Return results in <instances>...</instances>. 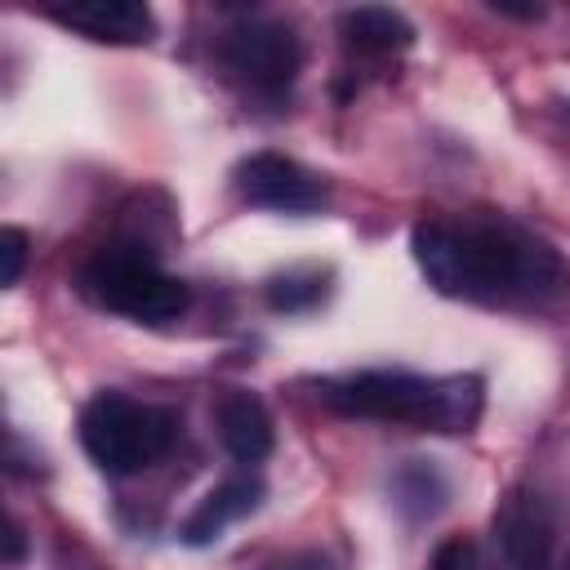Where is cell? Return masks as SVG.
I'll return each instance as SVG.
<instances>
[{"instance_id": "cell-4", "label": "cell", "mask_w": 570, "mask_h": 570, "mask_svg": "<svg viewBox=\"0 0 570 570\" xmlns=\"http://www.w3.org/2000/svg\"><path fill=\"white\" fill-rule=\"evenodd\" d=\"M178 419L165 405L125 396L116 387L98 392L80 410V445L107 476H134L169 454Z\"/></svg>"}, {"instance_id": "cell-3", "label": "cell", "mask_w": 570, "mask_h": 570, "mask_svg": "<svg viewBox=\"0 0 570 570\" xmlns=\"http://www.w3.org/2000/svg\"><path fill=\"white\" fill-rule=\"evenodd\" d=\"M80 294L138 325H165L178 321L191 303V289L183 276L165 272L142 245H107L80 267Z\"/></svg>"}, {"instance_id": "cell-9", "label": "cell", "mask_w": 570, "mask_h": 570, "mask_svg": "<svg viewBox=\"0 0 570 570\" xmlns=\"http://www.w3.org/2000/svg\"><path fill=\"white\" fill-rule=\"evenodd\" d=\"M214 419H218V441H223V450H227L236 463L249 468V463H263V459L272 454V445H276L272 414H267V405H263L254 392H245V387L223 392Z\"/></svg>"}, {"instance_id": "cell-13", "label": "cell", "mask_w": 570, "mask_h": 570, "mask_svg": "<svg viewBox=\"0 0 570 570\" xmlns=\"http://www.w3.org/2000/svg\"><path fill=\"white\" fill-rule=\"evenodd\" d=\"M325 298V276L321 272H285L267 281V307L272 312H307Z\"/></svg>"}, {"instance_id": "cell-17", "label": "cell", "mask_w": 570, "mask_h": 570, "mask_svg": "<svg viewBox=\"0 0 570 570\" xmlns=\"http://www.w3.org/2000/svg\"><path fill=\"white\" fill-rule=\"evenodd\" d=\"M490 9H494V13H503V18H530V22H534V18H543V9H539V4H525V9H517V4H499V0H494Z\"/></svg>"}, {"instance_id": "cell-12", "label": "cell", "mask_w": 570, "mask_h": 570, "mask_svg": "<svg viewBox=\"0 0 570 570\" xmlns=\"http://www.w3.org/2000/svg\"><path fill=\"white\" fill-rule=\"evenodd\" d=\"M387 494H392V508L410 525H419V521H432L436 512H445V503H450V476L436 468V459H405L392 472Z\"/></svg>"}, {"instance_id": "cell-2", "label": "cell", "mask_w": 570, "mask_h": 570, "mask_svg": "<svg viewBox=\"0 0 570 570\" xmlns=\"http://www.w3.org/2000/svg\"><path fill=\"white\" fill-rule=\"evenodd\" d=\"M316 396L347 419L405 423L419 432H472L485 410L476 374H414V370H356L321 379Z\"/></svg>"}, {"instance_id": "cell-7", "label": "cell", "mask_w": 570, "mask_h": 570, "mask_svg": "<svg viewBox=\"0 0 570 570\" xmlns=\"http://www.w3.org/2000/svg\"><path fill=\"white\" fill-rule=\"evenodd\" d=\"M232 187L245 205L254 209H276V214H316L330 200V187L303 169L298 160L281 156V151H254L236 165Z\"/></svg>"}, {"instance_id": "cell-8", "label": "cell", "mask_w": 570, "mask_h": 570, "mask_svg": "<svg viewBox=\"0 0 570 570\" xmlns=\"http://www.w3.org/2000/svg\"><path fill=\"white\" fill-rule=\"evenodd\" d=\"M53 22L80 31L85 40L98 45H151L156 36V13L138 0H80V4H53Z\"/></svg>"}, {"instance_id": "cell-11", "label": "cell", "mask_w": 570, "mask_h": 570, "mask_svg": "<svg viewBox=\"0 0 570 570\" xmlns=\"http://www.w3.org/2000/svg\"><path fill=\"white\" fill-rule=\"evenodd\" d=\"M343 45L361 58H387V53H401L414 45V27L405 13L387 9V4H361V9H347L343 22Z\"/></svg>"}, {"instance_id": "cell-6", "label": "cell", "mask_w": 570, "mask_h": 570, "mask_svg": "<svg viewBox=\"0 0 570 570\" xmlns=\"http://www.w3.org/2000/svg\"><path fill=\"white\" fill-rule=\"evenodd\" d=\"M557 552V521L539 490L512 485L494 517H490V543L481 570H552Z\"/></svg>"}, {"instance_id": "cell-10", "label": "cell", "mask_w": 570, "mask_h": 570, "mask_svg": "<svg viewBox=\"0 0 570 570\" xmlns=\"http://www.w3.org/2000/svg\"><path fill=\"white\" fill-rule=\"evenodd\" d=\"M263 494H267V490H263V481H258L254 472H245V476H232V481L214 485V490L196 503V512L183 521L178 539H183L187 548H205V543H214L227 525H236L240 517L258 512Z\"/></svg>"}, {"instance_id": "cell-15", "label": "cell", "mask_w": 570, "mask_h": 570, "mask_svg": "<svg viewBox=\"0 0 570 570\" xmlns=\"http://www.w3.org/2000/svg\"><path fill=\"white\" fill-rule=\"evenodd\" d=\"M0 254H4V285L22 281V263H27V232L22 227H4L0 232Z\"/></svg>"}, {"instance_id": "cell-18", "label": "cell", "mask_w": 570, "mask_h": 570, "mask_svg": "<svg viewBox=\"0 0 570 570\" xmlns=\"http://www.w3.org/2000/svg\"><path fill=\"white\" fill-rule=\"evenodd\" d=\"M561 120H566V125H570V102H561Z\"/></svg>"}, {"instance_id": "cell-5", "label": "cell", "mask_w": 570, "mask_h": 570, "mask_svg": "<svg viewBox=\"0 0 570 570\" xmlns=\"http://www.w3.org/2000/svg\"><path fill=\"white\" fill-rule=\"evenodd\" d=\"M218 67L240 89H249L258 98H276L294 85L298 67H303V40L289 22L245 13L240 22H232L218 36Z\"/></svg>"}, {"instance_id": "cell-16", "label": "cell", "mask_w": 570, "mask_h": 570, "mask_svg": "<svg viewBox=\"0 0 570 570\" xmlns=\"http://www.w3.org/2000/svg\"><path fill=\"white\" fill-rule=\"evenodd\" d=\"M22 548H27L22 525H18V521H9V552H4V561H9V566H18V561H22Z\"/></svg>"}, {"instance_id": "cell-1", "label": "cell", "mask_w": 570, "mask_h": 570, "mask_svg": "<svg viewBox=\"0 0 570 570\" xmlns=\"http://www.w3.org/2000/svg\"><path fill=\"white\" fill-rule=\"evenodd\" d=\"M410 249L436 294L481 307H548L570 285L561 254L508 218H423Z\"/></svg>"}, {"instance_id": "cell-14", "label": "cell", "mask_w": 570, "mask_h": 570, "mask_svg": "<svg viewBox=\"0 0 570 570\" xmlns=\"http://www.w3.org/2000/svg\"><path fill=\"white\" fill-rule=\"evenodd\" d=\"M428 570H481V548H476L472 539L454 534V539H445V543L432 552Z\"/></svg>"}]
</instances>
